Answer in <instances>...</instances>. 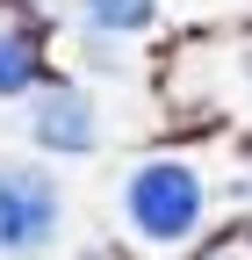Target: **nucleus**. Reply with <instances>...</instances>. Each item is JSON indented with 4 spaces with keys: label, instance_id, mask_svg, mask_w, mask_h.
Masks as SVG:
<instances>
[{
    "label": "nucleus",
    "instance_id": "5",
    "mask_svg": "<svg viewBox=\"0 0 252 260\" xmlns=\"http://www.w3.org/2000/svg\"><path fill=\"white\" fill-rule=\"evenodd\" d=\"M87 15L101 29H144L151 22V0H87Z\"/></svg>",
    "mask_w": 252,
    "mask_h": 260
},
{
    "label": "nucleus",
    "instance_id": "2",
    "mask_svg": "<svg viewBox=\"0 0 252 260\" xmlns=\"http://www.w3.org/2000/svg\"><path fill=\"white\" fill-rule=\"evenodd\" d=\"M58 232V188L44 174H0V253H29Z\"/></svg>",
    "mask_w": 252,
    "mask_h": 260
},
{
    "label": "nucleus",
    "instance_id": "3",
    "mask_svg": "<svg viewBox=\"0 0 252 260\" xmlns=\"http://www.w3.org/2000/svg\"><path fill=\"white\" fill-rule=\"evenodd\" d=\"M36 138H44L51 152H87V145H94L87 102H79V94H51V102L36 109Z\"/></svg>",
    "mask_w": 252,
    "mask_h": 260
},
{
    "label": "nucleus",
    "instance_id": "4",
    "mask_svg": "<svg viewBox=\"0 0 252 260\" xmlns=\"http://www.w3.org/2000/svg\"><path fill=\"white\" fill-rule=\"evenodd\" d=\"M36 44H29V37H0V94H15V87H29V80H36Z\"/></svg>",
    "mask_w": 252,
    "mask_h": 260
},
{
    "label": "nucleus",
    "instance_id": "1",
    "mask_svg": "<svg viewBox=\"0 0 252 260\" xmlns=\"http://www.w3.org/2000/svg\"><path fill=\"white\" fill-rule=\"evenodd\" d=\"M130 224L151 246H180L202 224V181L180 159H151V167L130 174Z\"/></svg>",
    "mask_w": 252,
    "mask_h": 260
}]
</instances>
